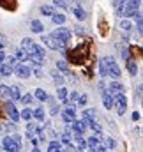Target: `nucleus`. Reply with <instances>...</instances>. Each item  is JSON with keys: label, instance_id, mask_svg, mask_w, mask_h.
<instances>
[{"label": "nucleus", "instance_id": "obj_12", "mask_svg": "<svg viewBox=\"0 0 143 152\" xmlns=\"http://www.w3.org/2000/svg\"><path fill=\"white\" fill-rule=\"evenodd\" d=\"M62 118H64V122H74L76 120V112L72 108H67V110H64Z\"/></svg>", "mask_w": 143, "mask_h": 152}, {"label": "nucleus", "instance_id": "obj_37", "mask_svg": "<svg viewBox=\"0 0 143 152\" xmlns=\"http://www.w3.org/2000/svg\"><path fill=\"white\" fill-rule=\"evenodd\" d=\"M90 127L94 129V133H97V134L101 133V126H99V124H97L96 120H94V122H90Z\"/></svg>", "mask_w": 143, "mask_h": 152}, {"label": "nucleus", "instance_id": "obj_38", "mask_svg": "<svg viewBox=\"0 0 143 152\" xmlns=\"http://www.w3.org/2000/svg\"><path fill=\"white\" fill-rule=\"evenodd\" d=\"M76 103H78L80 106H85V104H87V96H80V97L76 99Z\"/></svg>", "mask_w": 143, "mask_h": 152}, {"label": "nucleus", "instance_id": "obj_31", "mask_svg": "<svg viewBox=\"0 0 143 152\" xmlns=\"http://www.w3.org/2000/svg\"><path fill=\"white\" fill-rule=\"evenodd\" d=\"M20 99H21V103H23V104H30V103L34 101V96H32V94H25V96H23V97H20Z\"/></svg>", "mask_w": 143, "mask_h": 152}, {"label": "nucleus", "instance_id": "obj_25", "mask_svg": "<svg viewBox=\"0 0 143 152\" xmlns=\"http://www.w3.org/2000/svg\"><path fill=\"white\" fill-rule=\"evenodd\" d=\"M87 145H88L90 149H96V147H99V138H97V136H90V138L87 140Z\"/></svg>", "mask_w": 143, "mask_h": 152}, {"label": "nucleus", "instance_id": "obj_44", "mask_svg": "<svg viewBox=\"0 0 143 152\" xmlns=\"http://www.w3.org/2000/svg\"><path fill=\"white\" fill-rule=\"evenodd\" d=\"M76 99H78V92H72L69 97V103H76Z\"/></svg>", "mask_w": 143, "mask_h": 152}, {"label": "nucleus", "instance_id": "obj_8", "mask_svg": "<svg viewBox=\"0 0 143 152\" xmlns=\"http://www.w3.org/2000/svg\"><path fill=\"white\" fill-rule=\"evenodd\" d=\"M42 42H44L48 48H51V50H62V51H64V48L60 46V42H58L57 39H53L51 36H42Z\"/></svg>", "mask_w": 143, "mask_h": 152}, {"label": "nucleus", "instance_id": "obj_11", "mask_svg": "<svg viewBox=\"0 0 143 152\" xmlns=\"http://www.w3.org/2000/svg\"><path fill=\"white\" fill-rule=\"evenodd\" d=\"M103 104H104V108H106V110L113 108V96H111L108 90H106V92L103 90Z\"/></svg>", "mask_w": 143, "mask_h": 152}, {"label": "nucleus", "instance_id": "obj_19", "mask_svg": "<svg viewBox=\"0 0 143 152\" xmlns=\"http://www.w3.org/2000/svg\"><path fill=\"white\" fill-rule=\"evenodd\" d=\"M48 97H50V96H48L42 88H37L36 90V99L37 101H42V103H44V101H48Z\"/></svg>", "mask_w": 143, "mask_h": 152}, {"label": "nucleus", "instance_id": "obj_35", "mask_svg": "<svg viewBox=\"0 0 143 152\" xmlns=\"http://www.w3.org/2000/svg\"><path fill=\"white\" fill-rule=\"evenodd\" d=\"M115 145H117V143H115L113 138H106V140H104V147H108V149H115Z\"/></svg>", "mask_w": 143, "mask_h": 152}, {"label": "nucleus", "instance_id": "obj_20", "mask_svg": "<svg viewBox=\"0 0 143 152\" xmlns=\"http://www.w3.org/2000/svg\"><path fill=\"white\" fill-rule=\"evenodd\" d=\"M74 143H76L78 151H80V149H85V147H87V140H85V138H81V134H76V140H74Z\"/></svg>", "mask_w": 143, "mask_h": 152}, {"label": "nucleus", "instance_id": "obj_46", "mask_svg": "<svg viewBox=\"0 0 143 152\" xmlns=\"http://www.w3.org/2000/svg\"><path fill=\"white\" fill-rule=\"evenodd\" d=\"M4 62H5V53L0 50V64H4Z\"/></svg>", "mask_w": 143, "mask_h": 152}, {"label": "nucleus", "instance_id": "obj_22", "mask_svg": "<svg viewBox=\"0 0 143 152\" xmlns=\"http://www.w3.org/2000/svg\"><path fill=\"white\" fill-rule=\"evenodd\" d=\"M124 2H125V0H113V7H115V11H117V14H118V16L122 14V9H124Z\"/></svg>", "mask_w": 143, "mask_h": 152}, {"label": "nucleus", "instance_id": "obj_36", "mask_svg": "<svg viewBox=\"0 0 143 152\" xmlns=\"http://www.w3.org/2000/svg\"><path fill=\"white\" fill-rule=\"evenodd\" d=\"M120 27H122L124 30H131V28H133L131 21H127V20H122V21H120Z\"/></svg>", "mask_w": 143, "mask_h": 152}, {"label": "nucleus", "instance_id": "obj_40", "mask_svg": "<svg viewBox=\"0 0 143 152\" xmlns=\"http://www.w3.org/2000/svg\"><path fill=\"white\" fill-rule=\"evenodd\" d=\"M5 60H7V64H9L11 67H14V64L18 62V60H16V57H5Z\"/></svg>", "mask_w": 143, "mask_h": 152}, {"label": "nucleus", "instance_id": "obj_26", "mask_svg": "<svg viewBox=\"0 0 143 152\" xmlns=\"http://www.w3.org/2000/svg\"><path fill=\"white\" fill-rule=\"evenodd\" d=\"M99 71H101V76H108V64H106V58H103L99 62Z\"/></svg>", "mask_w": 143, "mask_h": 152}, {"label": "nucleus", "instance_id": "obj_4", "mask_svg": "<svg viewBox=\"0 0 143 152\" xmlns=\"http://www.w3.org/2000/svg\"><path fill=\"white\" fill-rule=\"evenodd\" d=\"M138 5H140V0H125L124 2V9H122V14L133 16V12L138 9Z\"/></svg>", "mask_w": 143, "mask_h": 152}, {"label": "nucleus", "instance_id": "obj_43", "mask_svg": "<svg viewBox=\"0 0 143 152\" xmlns=\"http://www.w3.org/2000/svg\"><path fill=\"white\" fill-rule=\"evenodd\" d=\"M0 134H2V136L7 134V126H5V124H0Z\"/></svg>", "mask_w": 143, "mask_h": 152}, {"label": "nucleus", "instance_id": "obj_21", "mask_svg": "<svg viewBox=\"0 0 143 152\" xmlns=\"http://www.w3.org/2000/svg\"><path fill=\"white\" fill-rule=\"evenodd\" d=\"M0 97L2 99H9L11 97V92H9V87L7 85H0Z\"/></svg>", "mask_w": 143, "mask_h": 152}, {"label": "nucleus", "instance_id": "obj_15", "mask_svg": "<svg viewBox=\"0 0 143 152\" xmlns=\"http://www.w3.org/2000/svg\"><path fill=\"white\" fill-rule=\"evenodd\" d=\"M9 92H11V97H12L14 101H20V97H21V92H20V87H18V85H12V87H9Z\"/></svg>", "mask_w": 143, "mask_h": 152}, {"label": "nucleus", "instance_id": "obj_5", "mask_svg": "<svg viewBox=\"0 0 143 152\" xmlns=\"http://www.w3.org/2000/svg\"><path fill=\"white\" fill-rule=\"evenodd\" d=\"M5 110H7V115H9V118H11L12 122H18V120H20V112L16 110V106H14L12 101L5 99Z\"/></svg>", "mask_w": 143, "mask_h": 152}, {"label": "nucleus", "instance_id": "obj_17", "mask_svg": "<svg viewBox=\"0 0 143 152\" xmlns=\"http://www.w3.org/2000/svg\"><path fill=\"white\" fill-rule=\"evenodd\" d=\"M30 27H32V32H36V34H41L42 32V23L39 21V20H32V23H30Z\"/></svg>", "mask_w": 143, "mask_h": 152}, {"label": "nucleus", "instance_id": "obj_24", "mask_svg": "<svg viewBox=\"0 0 143 152\" xmlns=\"http://www.w3.org/2000/svg\"><path fill=\"white\" fill-rule=\"evenodd\" d=\"M57 96H58V99H62V101H67V88H66V87H58V90H57Z\"/></svg>", "mask_w": 143, "mask_h": 152}, {"label": "nucleus", "instance_id": "obj_49", "mask_svg": "<svg viewBox=\"0 0 143 152\" xmlns=\"http://www.w3.org/2000/svg\"><path fill=\"white\" fill-rule=\"evenodd\" d=\"M32 152H39V149H37V147H36V149H34V151H32Z\"/></svg>", "mask_w": 143, "mask_h": 152}, {"label": "nucleus", "instance_id": "obj_1", "mask_svg": "<svg viewBox=\"0 0 143 152\" xmlns=\"http://www.w3.org/2000/svg\"><path fill=\"white\" fill-rule=\"evenodd\" d=\"M113 106H117V113L118 115L125 113V110H127V97H125L124 92L113 96Z\"/></svg>", "mask_w": 143, "mask_h": 152}, {"label": "nucleus", "instance_id": "obj_13", "mask_svg": "<svg viewBox=\"0 0 143 152\" xmlns=\"http://www.w3.org/2000/svg\"><path fill=\"white\" fill-rule=\"evenodd\" d=\"M14 57H16L18 62H25V60H28V53H27V50H23V48H18Z\"/></svg>", "mask_w": 143, "mask_h": 152}, {"label": "nucleus", "instance_id": "obj_41", "mask_svg": "<svg viewBox=\"0 0 143 152\" xmlns=\"http://www.w3.org/2000/svg\"><path fill=\"white\" fill-rule=\"evenodd\" d=\"M74 32H76V34H85V28H83L81 25H76V27H74Z\"/></svg>", "mask_w": 143, "mask_h": 152}, {"label": "nucleus", "instance_id": "obj_50", "mask_svg": "<svg viewBox=\"0 0 143 152\" xmlns=\"http://www.w3.org/2000/svg\"><path fill=\"white\" fill-rule=\"evenodd\" d=\"M78 152H83V151H81V149H80V151H78Z\"/></svg>", "mask_w": 143, "mask_h": 152}, {"label": "nucleus", "instance_id": "obj_16", "mask_svg": "<svg viewBox=\"0 0 143 152\" xmlns=\"http://www.w3.org/2000/svg\"><path fill=\"white\" fill-rule=\"evenodd\" d=\"M51 21H53L55 25H64V23H66V16H64V14L55 12V14L51 16Z\"/></svg>", "mask_w": 143, "mask_h": 152}, {"label": "nucleus", "instance_id": "obj_6", "mask_svg": "<svg viewBox=\"0 0 143 152\" xmlns=\"http://www.w3.org/2000/svg\"><path fill=\"white\" fill-rule=\"evenodd\" d=\"M2 143H4L2 147H4L7 152H21V145H18V143H16L12 138H9V136H5Z\"/></svg>", "mask_w": 143, "mask_h": 152}, {"label": "nucleus", "instance_id": "obj_34", "mask_svg": "<svg viewBox=\"0 0 143 152\" xmlns=\"http://www.w3.org/2000/svg\"><path fill=\"white\" fill-rule=\"evenodd\" d=\"M20 118H23V120H30V118H32V112H30V110H23V112L20 113Z\"/></svg>", "mask_w": 143, "mask_h": 152}, {"label": "nucleus", "instance_id": "obj_45", "mask_svg": "<svg viewBox=\"0 0 143 152\" xmlns=\"http://www.w3.org/2000/svg\"><path fill=\"white\" fill-rule=\"evenodd\" d=\"M12 140H14L18 145H21V136H20V134H14V136H12Z\"/></svg>", "mask_w": 143, "mask_h": 152}, {"label": "nucleus", "instance_id": "obj_7", "mask_svg": "<svg viewBox=\"0 0 143 152\" xmlns=\"http://www.w3.org/2000/svg\"><path fill=\"white\" fill-rule=\"evenodd\" d=\"M12 71L16 73L18 78H23V80H25V78H28L30 73H32V69H30V67H27V66H25V64H21V62H20L18 66H14V67H12Z\"/></svg>", "mask_w": 143, "mask_h": 152}, {"label": "nucleus", "instance_id": "obj_23", "mask_svg": "<svg viewBox=\"0 0 143 152\" xmlns=\"http://www.w3.org/2000/svg\"><path fill=\"white\" fill-rule=\"evenodd\" d=\"M11 73H12V67H11L9 64H2V66H0V75L2 76H9Z\"/></svg>", "mask_w": 143, "mask_h": 152}, {"label": "nucleus", "instance_id": "obj_28", "mask_svg": "<svg viewBox=\"0 0 143 152\" xmlns=\"http://www.w3.org/2000/svg\"><path fill=\"white\" fill-rule=\"evenodd\" d=\"M58 151H62L58 142H50L48 143V152H58Z\"/></svg>", "mask_w": 143, "mask_h": 152}, {"label": "nucleus", "instance_id": "obj_14", "mask_svg": "<svg viewBox=\"0 0 143 152\" xmlns=\"http://www.w3.org/2000/svg\"><path fill=\"white\" fill-rule=\"evenodd\" d=\"M83 118H85L87 124L94 122V120H96V110H94V108H92V110H85V112H83Z\"/></svg>", "mask_w": 143, "mask_h": 152}, {"label": "nucleus", "instance_id": "obj_3", "mask_svg": "<svg viewBox=\"0 0 143 152\" xmlns=\"http://www.w3.org/2000/svg\"><path fill=\"white\" fill-rule=\"evenodd\" d=\"M106 58V64H108V75L111 76V78H115V80H118L120 78V67H118V64L111 58V57H104Z\"/></svg>", "mask_w": 143, "mask_h": 152}, {"label": "nucleus", "instance_id": "obj_2", "mask_svg": "<svg viewBox=\"0 0 143 152\" xmlns=\"http://www.w3.org/2000/svg\"><path fill=\"white\" fill-rule=\"evenodd\" d=\"M51 37L57 39L60 44H66V42H69V39H71V32H69L66 27H58L57 30L51 32Z\"/></svg>", "mask_w": 143, "mask_h": 152}, {"label": "nucleus", "instance_id": "obj_33", "mask_svg": "<svg viewBox=\"0 0 143 152\" xmlns=\"http://www.w3.org/2000/svg\"><path fill=\"white\" fill-rule=\"evenodd\" d=\"M127 67H129V73H131L133 76L136 75V71H138V66H136L134 62H131V60H129V62H127Z\"/></svg>", "mask_w": 143, "mask_h": 152}, {"label": "nucleus", "instance_id": "obj_48", "mask_svg": "<svg viewBox=\"0 0 143 152\" xmlns=\"http://www.w3.org/2000/svg\"><path fill=\"white\" fill-rule=\"evenodd\" d=\"M0 152H7V151H5V149H4V147H2V149H0Z\"/></svg>", "mask_w": 143, "mask_h": 152}, {"label": "nucleus", "instance_id": "obj_9", "mask_svg": "<svg viewBox=\"0 0 143 152\" xmlns=\"http://www.w3.org/2000/svg\"><path fill=\"white\" fill-rule=\"evenodd\" d=\"M71 124H72V129H74V134H83L85 129H87V122L85 120H74Z\"/></svg>", "mask_w": 143, "mask_h": 152}, {"label": "nucleus", "instance_id": "obj_32", "mask_svg": "<svg viewBox=\"0 0 143 152\" xmlns=\"http://www.w3.org/2000/svg\"><path fill=\"white\" fill-rule=\"evenodd\" d=\"M69 142H71V131H66L62 134V143L64 145H69Z\"/></svg>", "mask_w": 143, "mask_h": 152}, {"label": "nucleus", "instance_id": "obj_30", "mask_svg": "<svg viewBox=\"0 0 143 152\" xmlns=\"http://www.w3.org/2000/svg\"><path fill=\"white\" fill-rule=\"evenodd\" d=\"M57 67H58V71H62V73H69V67H67V64H66L64 60H58V62H57Z\"/></svg>", "mask_w": 143, "mask_h": 152}, {"label": "nucleus", "instance_id": "obj_47", "mask_svg": "<svg viewBox=\"0 0 143 152\" xmlns=\"http://www.w3.org/2000/svg\"><path fill=\"white\" fill-rule=\"evenodd\" d=\"M138 118H140V113H138V112H134V113H133V120H138Z\"/></svg>", "mask_w": 143, "mask_h": 152}, {"label": "nucleus", "instance_id": "obj_10", "mask_svg": "<svg viewBox=\"0 0 143 152\" xmlns=\"http://www.w3.org/2000/svg\"><path fill=\"white\" fill-rule=\"evenodd\" d=\"M111 96H115V94H122L124 92V85L122 83H118V81H111L109 83V90H108Z\"/></svg>", "mask_w": 143, "mask_h": 152}, {"label": "nucleus", "instance_id": "obj_27", "mask_svg": "<svg viewBox=\"0 0 143 152\" xmlns=\"http://www.w3.org/2000/svg\"><path fill=\"white\" fill-rule=\"evenodd\" d=\"M74 16H76V20L81 21V20H85V11L78 5V7H74Z\"/></svg>", "mask_w": 143, "mask_h": 152}, {"label": "nucleus", "instance_id": "obj_18", "mask_svg": "<svg viewBox=\"0 0 143 152\" xmlns=\"http://www.w3.org/2000/svg\"><path fill=\"white\" fill-rule=\"evenodd\" d=\"M41 12L44 16H53L55 14V7L53 5H41Z\"/></svg>", "mask_w": 143, "mask_h": 152}, {"label": "nucleus", "instance_id": "obj_39", "mask_svg": "<svg viewBox=\"0 0 143 152\" xmlns=\"http://www.w3.org/2000/svg\"><path fill=\"white\" fill-rule=\"evenodd\" d=\"M5 44H7V37H5L4 34H0V50H4Z\"/></svg>", "mask_w": 143, "mask_h": 152}, {"label": "nucleus", "instance_id": "obj_29", "mask_svg": "<svg viewBox=\"0 0 143 152\" xmlns=\"http://www.w3.org/2000/svg\"><path fill=\"white\" fill-rule=\"evenodd\" d=\"M32 117H36L37 120H44V110L42 108H37L32 112Z\"/></svg>", "mask_w": 143, "mask_h": 152}, {"label": "nucleus", "instance_id": "obj_42", "mask_svg": "<svg viewBox=\"0 0 143 152\" xmlns=\"http://www.w3.org/2000/svg\"><path fill=\"white\" fill-rule=\"evenodd\" d=\"M53 4L57 7H66V0H53Z\"/></svg>", "mask_w": 143, "mask_h": 152}]
</instances>
